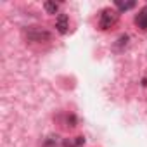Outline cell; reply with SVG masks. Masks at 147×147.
I'll list each match as a JSON object with an SVG mask.
<instances>
[{"instance_id": "6da1fadb", "label": "cell", "mask_w": 147, "mask_h": 147, "mask_svg": "<svg viewBox=\"0 0 147 147\" xmlns=\"http://www.w3.org/2000/svg\"><path fill=\"white\" fill-rule=\"evenodd\" d=\"M118 21V14L116 11H111V9H104L100 12V18H99V26L102 30H109L111 26H114Z\"/></svg>"}, {"instance_id": "7a4b0ae2", "label": "cell", "mask_w": 147, "mask_h": 147, "mask_svg": "<svg viewBox=\"0 0 147 147\" xmlns=\"http://www.w3.org/2000/svg\"><path fill=\"white\" fill-rule=\"evenodd\" d=\"M26 36L33 42H45V40H50V33L43 28H38V26H31L26 30Z\"/></svg>"}, {"instance_id": "3957f363", "label": "cell", "mask_w": 147, "mask_h": 147, "mask_svg": "<svg viewBox=\"0 0 147 147\" xmlns=\"http://www.w3.org/2000/svg\"><path fill=\"white\" fill-rule=\"evenodd\" d=\"M55 28H57V31L62 33V35L67 31V28H69V19H67L66 14H59L57 21H55Z\"/></svg>"}, {"instance_id": "277c9868", "label": "cell", "mask_w": 147, "mask_h": 147, "mask_svg": "<svg viewBox=\"0 0 147 147\" xmlns=\"http://www.w3.org/2000/svg\"><path fill=\"white\" fill-rule=\"evenodd\" d=\"M135 23H137V26H138V28L147 30V7H144V9L135 16Z\"/></svg>"}, {"instance_id": "5b68a950", "label": "cell", "mask_w": 147, "mask_h": 147, "mask_svg": "<svg viewBox=\"0 0 147 147\" xmlns=\"http://www.w3.org/2000/svg\"><path fill=\"white\" fill-rule=\"evenodd\" d=\"M83 142H85L83 137H76L75 140H66V142H64V147H80Z\"/></svg>"}, {"instance_id": "8992f818", "label": "cell", "mask_w": 147, "mask_h": 147, "mask_svg": "<svg viewBox=\"0 0 147 147\" xmlns=\"http://www.w3.org/2000/svg\"><path fill=\"white\" fill-rule=\"evenodd\" d=\"M43 7H45V11H47L49 14H55L57 9H59V4H55V2H45Z\"/></svg>"}, {"instance_id": "52a82bcc", "label": "cell", "mask_w": 147, "mask_h": 147, "mask_svg": "<svg viewBox=\"0 0 147 147\" xmlns=\"http://www.w3.org/2000/svg\"><path fill=\"white\" fill-rule=\"evenodd\" d=\"M116 7L119 11H130L135 7V2H116Z\"/></svg>"}]
</instances>
